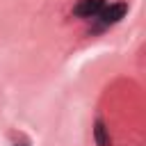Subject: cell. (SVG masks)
<instances>
[{"label": "cell", "instance_id": "7a4b0ae2", "mask_svg": "<svg viewBox=\"0 0 146 146\" xmlns=\"http://www.w3.org/2000/svg\"><path fill=\"white\" fill-rule=\"evenodd\" d=\"M103 7H105V0H80L73 7V14L80 18H96Z\"/></svg>", "mask_w": 146, "mask_h": 146}, {"label": "cell", "instance_id": "3957f363", "mask_svg": "<svg viewBox=\"0 0 146 146\" xmlns=\"http://www.w3.org/2000/svg\"><path fill=\"white\" fill-rule=\"evenodd\" d=\"M94 139L98 146H110V132H107V125L98 119L96 125H94Z\"/></svg>", "mask_w": 146, "mask_h": 146}, {"label": "cell", "instance_id": "6da1fadb", "mask_svg": "<svg viewBox=\"0 0 146 146\" xmlns=\"http://www.w3.org/2000/svg\"><path fill=\"white\" fill-rule=\"evenodd\" d=\"M125 11H128V5H125V2H114V5H110V7H103L96 18H98V23H100L103 27H107V25L119 23V21L125 16Z\"/></svg>", "mask_w": 146, "mask_h": 146}]
</instances>
